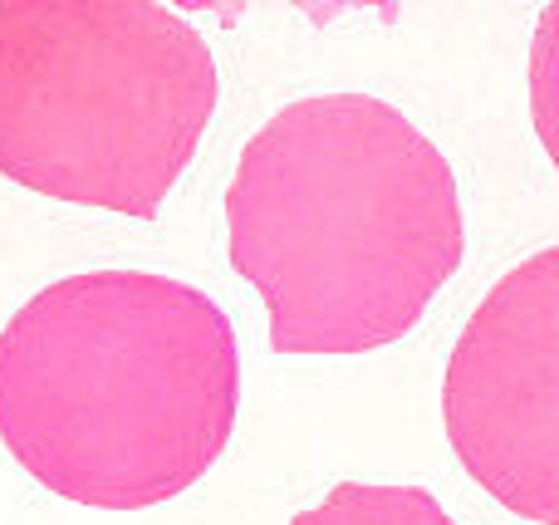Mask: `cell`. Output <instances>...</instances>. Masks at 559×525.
<instances>
[{
	"instance_id": "obj_1",
	"label": "cell",
	"mask_w": 559,
	"mask_h": 525,
	"mask_svg": "<svg viewBox=\"0 0 559 525\" xmlns=\"http://www.w3.org/2000/svg\"><path fill=\"white\" fill-rule=\"evenodd\" d=\"M236 275L275 354H368L417 330L466 251L442 147L373 94L285 104L226 187Z\"/></svg>"
},
{
	"instance_id": "obj_2",
	"label": "cell",
	"mask_w": 559,
	"mask_h": 525,
	"mask_svg": "<svg viewBox=\"0 0 559 525\" xmlns=\"http://www.w3.org/2000/svg\"><path fill=\"white\" fill-rule=\"evenodd\" d=\"M241 349L197 285L147 271L55 281L0 330V442L55 497L147 511L216 467Z\"/></svg>"
},
{
	"instance_id": "obj_3",
	"label": "cell",
	"mask_w": 559,
	"mask_h": 525,
	"mask_svg": "<svg viewBox=\"0 0 559 525\" xmlns=\"http://www.w3.org/2000/svg\"><path fill=\"white\" fill-rule=\"evenodd\" d=\"M212 45L147 0H0V177L153 222L216 114Z\"/></svg>"
},
{
	"instance_id": "obj_4",
	"label": "cell",
	"mask_w": 559,
	"mask_h": 525,
	"mask_svg": "<svg viewBox=\"0 0 559 525\" xmlns=\"http://www.w3.org/2000/svg\"><path fill=\"white\" fill-rule=\"evenodd\" d=\"M447 442L506 511L559 525V251L545 246L476 305L447 359Z\"/></svg>"
},
{
	"instance_id": "obj_5",
	"label": "cell",
	"mask_w": 559,
	"mask_h": 525,
	"mask_svg": "<svg viewBox=\"0 0 559 525\" xmlns=\"http://www.w3.org/2000/svg\"><path fill=\"white\" fill-rule=\"evenodd\" d=\"M289 525H456L427 487H373L338 481L319 506L299 511Z\"/></svg>"
}]
</instances>
